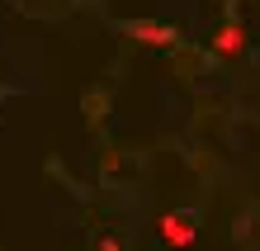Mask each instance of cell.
<instances>
[{"instance_id": "1", "label": "cell", "mask_w": 260, "mask_h": 251, "mask_svg": "<svg viewBox=\"0 0 260 251\" xmlns=\"http://www.w3.org/2000/svg\"><path fill=\"white\" fill-rule=\"evenodd\" d=\"M156 237L171 246V251H189L199 228H194V213H161L156 218Z\"/></svg>"}, {"instance_id": "2", "label": "cell", "mask_w": 260, "mask_h": 251, "mask_svg": "<svg viewBox=\"0 0 260 251\" xmlns=\"http://www.w3.org/2000/svg\"><path fill=\"white\" fill-rule=\"evenodd\" d=\"M123 34L137 38V43H147V48H175V43H180V29H171V24H151V19L123 24Z\"/></svg>"}, {"instance_id": "3", "label": "cell", "mask_w": 260, "mask_h": 251, "mask_svg": "<svg viewBox=\"0 0 260 251\" xmlns=\"http://www.w3.org/2000/svg\"><path fill=\"white\" fill-rule=\"evenodd\" d=\"M213 52H218V57H241V52H246V29H241L237 19L222 24L218 38H213Z\"/></svg>"}, {"instance_id": "4", "label": "cell", "mask_w": 260, "mask_h": 251, "mask_svg": "<svg viewBox=\"0 0 260 251\" xmlns=\"http://www.w3.org/2000/svg\"><path fill=\"white\" fill-rule=\"evenodd\" d=\"M95 251H123V242H118V237H114V232H104V237L95 242Z\"/></svg>"}]
</instances>
